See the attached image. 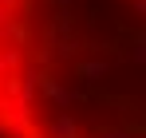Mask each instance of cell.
<instances>
[{
    "label": "cell",
    "instance_id": "6da1fadb",
    "mask_svg": "<svg viewBox=\"0 0 146 138\" xmlns=\"http://www.w3.org/2000/svg\"><path fill=\"white\" fill-rule=\"evenodd\" d=\"M0 138H146V0H0Z\"/></svg>",
    "mask_w": 146,
    "mask_h": 138
}]
</instances>
